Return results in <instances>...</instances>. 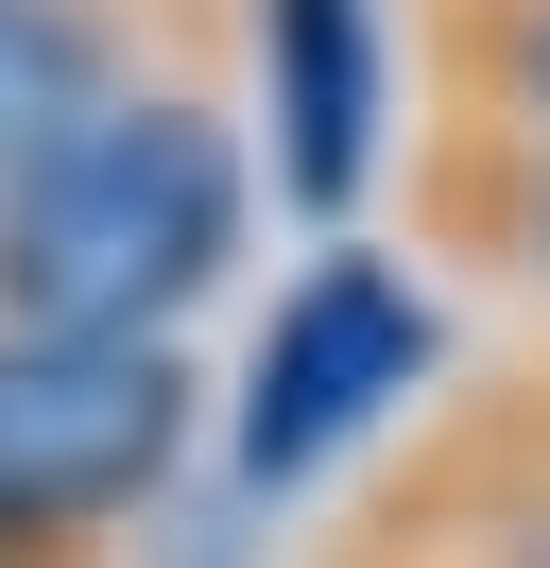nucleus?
Here are the masks:
<instances>
[{
    "label": "nucleus",
    "instance_id": "nucleus-1",
    "mask_svg": "<svg viewBox=\"0 0 550 568\" xmlns=\"http://www.w3.org/2000/svg\"><path fill=\"white\" fill-rule=\"evenodd\" d=\"M241 173L206 87H121L52 155L0 173V327L18 345H172V311H206L241 258Z\"/></svg>",
    "mask_w": 550,
    "mask_h": 568
},
{
    "label": "nucleus",
    "instance_id": "nucleus-7",
    "mask_svg": "<svg viewBox=\"0 0 550 568\" xmlns=\"http://www.w3.org/2000/svg\"><path fill=\"white\" fill-rule=\"evenodd\" d=\"M430 224H447L465 258H499V276H533V293H550V155H516V139H447Z\"/></svg>",
    "mask_w": 550,
    "mask_h": 568
},
{
    "label": "nucleus",
    "instance_id": "nucleus-8",
    "mask_svg": "<svg viewBox=\"0 0 550 568\" xmlns=\"http://www.w3.org/2000/svg\"><path fill=\"white\" fill-rule=\"evenodd\" d=\"M447 448H465V465H533V483H550V362H533V379L499 396V414H465Z\"/></svg>",
    "mask_w": 550,
    "mask_h": 568
},
{
    "label": "nucleus",
    "instance_id": "nucleus-3",
    "mask_svg": "<svg viewBox=\"0 0 550 568\" xmlns=\"http://www.w3.org/2000/svg\"><path fill=\"white\" fill-rule=\"evenodd\" d=\"M258 36V121H275V207L309 242H344V207L378 190L396 155V36L378 0H241Z\"/></svg>",
    "mask_w": 550,
    "mask_h": 568
},
{
    "label": "nucleus",
    "instance_id": "nucleus-6",
    "mask_svg": "<svg viewBox=\"0 0 550 568\" xmlns=\"http://www.w3.org/2000/svg\"><path fill=\"white\" fill-rule=\"evenodd\" d=\"M447 87H465L447 139L550 155V0H447Z\"/></svg>",
    "mask_w": 550,
    "mask_h": 568
},
{
    "label": "nucleus",
    "instance_id": "nucleus-2",
    "mask_svg": "<svg viewBox=\"0 0 550 568\" xmlns=\"http://www.w3.org/2000/svg\"><path fill=\"white\" fill-rule=\"evenodd\" d=\"M430 345H447V327H430V293H412V258H378V242H309V276L275 293V327L241 345V396H224V465H241V499L327 483L378 414H412Z\"/></svg>",
    "mask_w": 550,
    "mask_h": 568
},
{
    "label": "nucleus",
    "instance_id": "nucleus-4",
    "mask_svg": "<svg viewBox=\"0 0 550 568\" xmlns=\"http://www.w3.org/2000/svg\"><path fill=\"white\" fill-rule=\"evenodd\" d=\"M138 87V18L121 0H0V173L52 155L86 104Z\"/></svg>",
    "mask_w": 550,
    "mask_h": 568
},
{
    "label": "nucleus",
    "instance_id": "nucleus-5",
    "mask_svg": "<svg viewBox=\"0 0 550 568\" xmlns=\"http://www.w3.org/2000/svg\"><path fill=\"white\" fill-rule=\"evenodd\" d=\"M361 568H550V483H533V465H465V448H430V483L378 517Z\"/></svg>",
    "mask_w": 550,
    "mask_h": 568
}]
</instances>
